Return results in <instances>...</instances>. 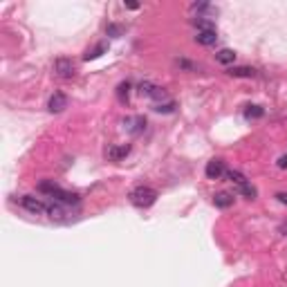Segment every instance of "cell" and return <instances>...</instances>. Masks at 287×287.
Returning a JSON list of instances; mask_svg holds the SVG:
<instances>
[{"label":"cell","mask_w":287,"mask_h":287,"mask_svg":"<svg viewBox=\"0 0 287 287\" xmlns=\"http://www.w3.org/2000/svg\"><path fill=\"white\" fill-rule=\"evenodd\" d=\"M128 198H131V202L135 204V207L148 209V207H153V204L157 202V191L153 186H144V184H139V186L133 188Z\"/></svg>","instance_id":"1"},{"label":"cell","mask_w":287,"mask_h":287,"mask_svg":"<svg viewBox=\"0 0 287 287\" xmlns=\"http://www.w3.org/2000/svg\"><path fill=\"white\" fill-rule=\"evenodd\" d=\"M227 177H229V182L234 184V186H236L245 198H249V200L256 198V188L251 186V182H249L240 171H227Z\"/></svg>","instance_id":"2"},{"label":"cell","mask_w":287,"mask_h":287,"mask_svg":"<svg viewBox=\"0 0 287 287\" xmlns=\"http://www.w3.org/2000/svg\"><path fill=\"white\" fill-rule=\"evenodd\" d=\"M54 72H56L58 79H74L77 77V66H74L72 58L61 56L54 61Z\"/></svg>","instance_id":"3"},{"label":"cell","mask_w":287,"mask_h":287,"mask_svg":"<svg viewBox=\"0 0 287 287\" xmlns=\"http://www.w3.org/2000/svg\"><path fill=\"white\" fill-rule=\"evenodd\" d=\"M139 92L146 97H150V99H155V101H162V99H169V94H166V90L164 88H160V85H153V83H142L139 85Z\"/></svg>","instance_id":"4"},{"label":"cell","mask_w":287,"mask_h":287,"mask_svg":"<svg viewBox=\"0 0 287 287\" xmlns=\"http://www.w3.org/2000/svg\"><path fill=\"white\" fill-rule=\"evenodd\" d=\"M68 108V97L63 94V92H54L50 97V101H47V110L50 112H63Z\"/></svg>","instance_id":"5"},{"label":"cell","mask_w":287,"mask_h":287,"mask_svg":"<svg viewBox=\"0 0 287 287\" xmlns=\"http://www.w3.org/2000/svg\"><path fill=\"white\" fill-rule=\"evenodd\" d=\"M204 173H207L209 180H218L220 175H225V162L220 160V157H215V160H211L207 164V169H204Z\"/></svg>","instance_id":"6"},{"label":"cell","mask_w":287,"mask_h":287,"mask_svg":"<svg viewBox=\"0 0 287 287\" xmlns=\"http://www.w3.org/2000/svg\"><path fill=\"white\" fill-rule=\"evenodd\" d=\"M23 207L29 211V213H43V211H47L45 204H43L39 198H34V196H25L23 198Z\"/></svg>","instance_id":"7"},{"label":"cell","mask_w":287,"mask_h":287,"mask_svg":"<svg viewBox=\"0 0 287 287\" xmlns=\"http://www.w3.org/2000/svg\"><path fill=\"white\" fill-rule=\"evenodd\" d=\"M218 41V34H215V29H200L196 34V43H200V45L209 47L213 45V43Z\"/></svg>","instance_id":"8"},{"label":"cell","mask_w":287,"mask_h":287,"mask_svg":"<svg viewBox=\"0 0 287 287\" xmlns=\"http://www.w3.org/2000/svg\"><path fill=\"white\" fill-rule=\"evenodd\" d=\"M128 153H131V146L128 144H121V146H110L108 148V160H112V162H119V160H123Z\"/></svg>","instance_id":"9"},{"label":"cell","mask_w":287,"mask_h":287,"mask_svg":"<svg viewBox=\"0 0 287 287\" xmlns=\"http://www.w3.org/2000/svg\"><path fill=\"white\" fill-rule=\"evenodd\" d=\"M126 128L131 131L133 135H139L146 128V119L142 117H131V119H126Z\"/></svg>","instance_id":"10"},{"label":"cell","mask_w":287,"mask_h":287,"mask_svg":"<svg viewBox=\"0 0 287 287\" xmlns=\"http://www.w3.org/2000/svg\"><path fill=\"white\" fill-rule=\"evenodd\" d=\"M213 204L218 209H229L231 204H234V196H229V193H225V191L215 193V196H213Z\"/></svg>","instance_id":"11"},{"label":"cell","mask_w":287,"mask_h":287,"mask_svg":"<svg viewBox=\"0 0 287 287\" xmlns=\"http://www.w3.org/2000/svg\"><path fill=\"white\" fill-rule=\"evenodd\" d=\"M229 74L231 77H238V79H253L256 77V70L253 68H231Z\"/></svg>","instance_id":"12"},{"label":"cell","mask_w":287,"mask_h":287,"mask_svg":"<svg viewBox=\"0 0 287 287\" xmlns=\"http://www.w3.org/2000/svg\"><path fill=\"white\" fill-rule=\"evenodd\" d=\"M215 61L222 63V66H229V63L236 61V52L234 50H220L218 54H215Z\"/></svg>","instance_id":"13"},{"label":"cell","mask_w":287,"mask_h":287,"mask_svg":"<svg viewBox=\"0 0 287 287\" xmlns=\"http://www.w3.org/2000/svg\"><path fill=\"white\" fill-rule=\"evenodd\" d=\"M265 115V110L261 106H247V110H245V117L247 119H261Z\"/></svg>","instance_id":"14"},{"label":"cell","mask_w":287,"mask_h":287,"mask_svg":"<svg viewBox=\"0 0 287 287\" xmlns=\"http://www.w3.org/2000/svg\"><path fill=\"white\" fill-rule=\"evenodd\" d=\"M104 52H106V45L101 43V45H97L94 50H88V52H85V56H83V58H85V61H92V58H99Z\"/></svg>","instance_id":"15"},{"label":"cell","mask_w":287,"mask_h":287,"mask_svg":"<svg viewBox=\"0 0 287 287\" xmlns=\"http://www.w3.org/2000/svg\"><path fill=\"white\" fill-rule=\"evenodd\" d=\"M39 191H43V193H47V196L54 198V193L58 191V186H56L54 182H41V184H39Z\"/></svg>","instance_id":"16"},{"label":"cell","mask_w":287,"mask_h":287,"mask_svg":"<svg viewBox=\"0 0 287 287\" xmlns=\"http://www.w3.org/2000/svg\"><path fill=\"white\" fill-rule=\"evenodd\" d=\"M128 90H131V83H119L117 94H119V99H121V101L128 99Z\"/></svg>","instance_id":"17"},{"label":"cell","mask_w":287,"mask_h":287,"mask_svg":"<svg viewBox=\"0 0 287 287\" xmlns=\"http://www.w3.org/2000/svg\"><path fill=\"white\" fill-rule=\"evenodd\" d=\"M155 110L157 112H173V110H175V104H173V101H166V104H155Z\"/></svg>","instance_id":"18"},{"label":"cell","mask_w":287,"mask_h":287,"mask_svg":"<svg viewBox=\"0 0 287 287\" xmlns=\"http://www.w3.org/2000/svg\"><path fill=\"white\" fill-rule=\"evenodd\" d=\"M108 34H110V36H115V39H117V36L121 34V29H119L117 25H110V27H108Z\"/></svg>","instance_id":"19"},{"label":"cell","mask_w":287,"mask_h":287,"mask_svg":"<svg viewBox=\"0 0 287 287\" xmlns=\"http://www.w3.org/2000/svg\"><path fill=\"white\" fill-rule=\"evenodd\" d=\"M276 164H278V169H287V155H280Z\"/></svg>","instance_id":"20"},{"label":"cell","mask_w":287,"mask_h":287,"mask_svg":"<svg viewBox=\"0 0 287 287\" xmlns=\"http://www.w3.org/2000/svg\"><path fill=\"white\" fill-rule=\"evenodd\" d=\"M180 66H182V68H186V70H196V66H193V63L184 61V58H182V61H180Z\"/></svg>","instance_id":"21"},{"label":"cell","mask_w":287,"mask_h":287,"mask_svg":"<svg viewBox=\"0 0 287 287\" xmlns=\"http://www.w3.org/2000/svg\"><path fill=\"white\" fill-rule=\"evenodd\" d=\"M276 198H278V202L287 204V193H276Z\"/></svg>","instance_id":"22"}]
</instances>
